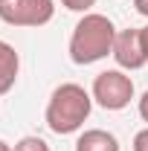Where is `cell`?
I'll return each instance as SVG.
<instances>
[{"label": "cell", "mask_w": 148, "mask_h": 151, "mask_svg": "<svg viewBox=\"0 0 148 151\" xmlns=\"http://www.w3.org/2000/svg\"><path fill=\"white\" fill-rule=\"evenodd\" d=\"M142 38H145V50H148V26H142Z\"/></svg>", "instance_id": "obj_14"}, {"label": "cell", "mask_w": 148, "mask_h": 151, "mask_svg": "<svg viewBox=\"0 0 148 151\" xmlns=\"http://www.w3.org/2000/svg\"><path fill=\"white\" fill-rule=\"evenodd\" d=\"M131 148L134 151H148V128L134 134V142H131Z\"/></svg>", "instance_id": "obj_10"}, {"label": "cell", "mask_w": 148, "mask_h": 151, "mask_svg": "<svg viewBox=\"0 0 148 151\" xmlns=\"http://www.w3.org/2000/svg\"><path fill=\"white\" fill-rule=\"evenodd\" d=\"M113 58L122 70H139L148 64V50H145V38H142V29H122L116 32V41H113Z\"/></svg>", "instance_id": "obj_5"}, {"label": "cell", "mask_w": 148, "mask_h": 151, "mask_svg": "<svg viewBox=\"0 0 148 151\" xmlns=\"http://www.w3.org/2000/svg\"><path fill=\"white\" fill-rule=\"evenodd\" d=\"M75 151H119V139L111 131H102V128H90V131H81L75 139Z\"/></svg>", "instance_id": "obj_7"}, {"label": "cell", "mask_w": 148, "mask_h": 151, "mask_svg": "<svg viewBox=\"0 0 148 151\" xmlns=\"http://www.w3.org/2000/svg\"><path fill=\"white\" fill-rule=\"evenodd\" d=\"M61 6L70 9V12H81V15H87L93 6H96V0H61Z\"/></svg>", "instance_id": "obj_9"}, {"label": "cell", "mask_w": 148, "mask_h": 151, "mask_svg": "<svg viewBox=\"0 0 148 151\" xmlns=\"http://www.w3.org/2000/svg\"><path fill=\"white\" fill-rule=\"evenodd\" d=\"M113 41H116L113 20L99 12H87L81 15V20L75 23L73 35H70V58L78 67L96 64L113 52Z\"/></svg>", "instance_id": "obj_2"}, {"label": "cell", "mask_w": 148, "mask_h": 151, "mask_svg": "<svg viewBox=\"0 0 148 151\" xmlns=\"http://www.w3.org/2000/svg\"><path fill=\"white\" fill-rule=\"evenodd\" d=\"M0 151H12V145H9V142H3V139H0Z\"/></svg>", "instance_id": "obj_13"}, {"label": "cell", "mask_w": 148, "mask_h": 151, "mask_svg": "<svg viewBox=\"0 0 148 151\" xmlns=\"http://www.w3.org/2000/svg\"><path fill=\"white\" fill-rule=\"evenodd\" d=\"M20 73V55L9 41H0V96L9 93Z\"/></svg>", "instance_id": "obj_6"}, {"label": "cell", "mask_w": 148, "mask_h": 151, "mask_svg": "<svg viewBox=\"0 0 148 151\" xmlns=\"http://www.w3.org/2000/svg\"><path fill=\"white\" fill-rule=\"evenodd\" d=\"M0 3H6V0H0Z\"/></svg>", "instance_id": "obj_15"}, {"label": "cell", "mask_w": 148, "mask_h": 151, "mask_svg": "<svg viewBox=\"0 0 148 151\" xmlns=\"http://www.w3.org/2000/svg\"><path fill=\"white\" fill-rule=\"evenodd\" d=\"M137 108H139V116H142V122H148V90L142 93V99H139V105H137Z\"/></svg>", "instance_id": "obj_11"}, {"label": "cell", "mask_w": 148, "mask_h": 151, "mask_svg": "<svg viewBox=\"0 0 148 151\" xmlns=\"http://www.w3.org/2000/svg\"><path fill=\"white\" fill-rule=\"evenodd\" d=\"M55 15V0H6L0 3V20L9 26H44Z\"/></svg>", "instance_id": "obj_4"}, {"label": "cell", "mask_w": 148, "mask_h": 151, "mask_svg": "<svg viewBox=\"0 0 148 151\" xmlns=\"http://www.w3.org/2000/svg\"><path fill=\"white\" fill-rule=\"evenodd\" d=\"M90 96L105 111H125L134 99V81L122 70H102L93 78Z\"/></svg>", "instance_id": "obj_3"}, {"label": "cell", "mask_w": 148, "mask_h": 151, "mask_svg": "<svg viewBox=\"0 0 148 151\" xmlns=\"http://www.w3.org/2000/svg\"><path fill=\"white\" fill-rule=\"evenodd\" d=\"M134 9H137L142 18H148V0H134Z\"/></svg>", "instance_id": "obj_12"}, {"label": "cell", "mask_w": 148, "mask_h": 151, "mask_svg": "<svg viewBox=\"0 0 148 151\" xmlns=\"http://www.w3.org/2000/svg\"><path fill=\"white\" fill-rule=\"evenodd\" d=\"M12 151H50V145L41 137H23V139H18L12 145Z\"/></svg>", "instance_id": "obj_8"}, {"label": "cell", "mask_w": 148, "mask_h": 151, "mask_svg": "<svg viewBox=\"0 0 148 151\" xmlns=\"http://www.w3.org/2000/svg\"><path fill=\"white\" fill-rule=\"evenodd\" d=\"M90 111H93V96L81 84L64 81V84H58L52 90L50 102H47L44 119H47V128L52 134L67 137V134H75V131L84 128Z\"/></svg>", "instance_id": "obj_1"}]
</instances>
